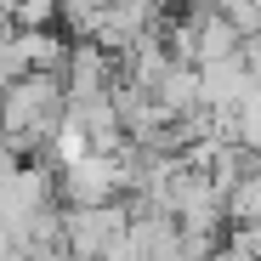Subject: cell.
<instances>
[{"mask_svg":"<svg viewBox=\"0 0 261 261\" xmlns=\"http://www.w3.org/2000/svg\"><path fill=\"white\" fill-rule=\"evenodd\" d=\"M210 261H255V255H250V250H244V239L227 227V244H216V250H210Z\"/></svg>","mask_w":261,"mask_h":261,"instance_id":"10","label":"cell"},{"mask_svg":"<svg viewBox=\"0 0 261 261\" xmlns=\"http://www.w3.org/2000/svg\"><path fill=\"white\" fill-rule=\"evenodd\" d=\"M108 85H114V51H102L97 40H74L68 63H63L68 102H97V97H108Z\"/></svg>","mask_w":261,"mask_h":261,"instance_id":"3","label":"cell"},{"mask_svg":"<svg viewBox=\"0 0 261 261\" xmlns=\"http://www.w3.org/2000/svg\"><path fill=\"white\" fill-rule=\"evenodd\" d=\"M68 46H74V40L63 29H12V51H17V68L23 74H63Z\"/></svg>","mask_w":261,"mask_h":261,"instance_id":"4","label":"cell"},{"mask_svg":"<svg viewBox=\"0 0 261 261\" xmlns=\"http://www.w3.org/2000/svg\"><path fill=\"white\" fill-rule=\"evenodd\" d=\"M250 74H244V57H216V63H199V102L204 108H233L244 91H250Z\"/></svg>","mask_w":261,"mask_h":261,"instance_id":"6","label":"cell"},{"mask_svg":"<svg viewBox=\"0 0 261 261\" xmlns=\"http://www.w3.org/2000/svg\"><path fill=\"white\" fill-rule=\"evenodd\" d=\"M68 119V91L63 74H17L0 85V125H6V142L17 153L46 148Z\"/></svg>","mask_w":261,"mask_h":261,"instance_id":"1","label":"cell"},{"mask_svg":"<svg viewBox=\"0 0 261 261\" xmlns=\"http://www.w3.org/2000/svg\"><path fill=\"white\" fill-rule=\"evenodd\" d=\"M148 91H153V102H159L170 119L204 108V102H199V68H193V63H165V74L148 85Z\"/></svg>","mask_w":261,"mask_h":261,"instance_id":"7","label":"cell"},{"mask_svg":"<svg viewBox=\"0 0 261 261\" xmlns=\"http://www.w3.org/2000/svg\"><path fill=\"white\" fill-rule=\"evenodd\" d=\"M222 210H227V227H244L261 216V159H250L239 170V182L222 193Z\"/></svg>","mask_w":261,"mask_h":261,"instance_id":"8","label":"cell"},{"mask_svg":"<svg viewBox=\"0 0 261 261\" xmlns=\"http://www.w3.org/2000/svg\"><path fill=\"white\" fill-rule=\"evenodd\" d=\"M12 29H57V0H17Z\"/></svg>","mask_w":261,"mask_h":261,"instance_id":"9","label":"cell"},{"mask_svg":"<svg viewBox=\"0 0 261 261\" xmlns=\"http://www.w3.org/2000/svg\"><path fill=\"white\" fill-rule=\"evenodd\" d=\"M188 23H193V68H199V63H216V57H239L244 34L227 23V12H216V6H199V0H193Z\"/></svg>","mask_w":261,"mask_h":261,"instance_id":"5","label":"cell"},{"mask_svg":"<svg viewBox=\"0 0 261 261\" xmlns=\"http://www.w3.org/2000/svg\"><path fill=\"white\" fill-rule=\"evenodd\" d=\"M233 233H239V239H244V250L261 261V216H255V222H244V227H233Z\"/></svg>","mask_w":261,"mask_h":261,"instance_id":"11","label":"cell"},{"mask_svg":"<svg viewBox=\"0 0 261 261\" xmlns=\"http://www.w3.org/2000/svg\"><path fill=\"white\" fill-rule=\"evenodd\" d=\"M125 227H130L125 199H108V204H68V210H63V244H68V261H97Z\"/></svg>","mask_w":261,"mask_h":261,"instance_id":"2","label":"cell"}]
</instances>
